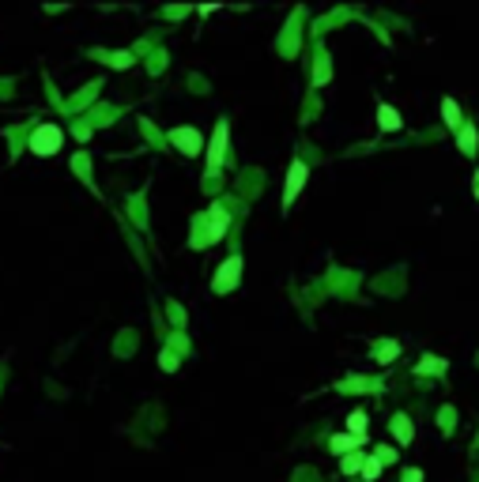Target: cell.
Listing matches in <instances>:
<instances>
[{
	"label": "cell",
	"mask_w": 479,
	"mask_h": 482,
	"mask_svg": "<svg viewBox=\"0 0 479 482\" xmlns=\"http://www.w3.org/2000/svg\"><path fill=\"white\" fill-rule=\"evenodd\" d=\"M309 178V166L302 163V158H294L291 163V170H287V189H283V207H291L294 204V196L302 192V185H306Z\"/></svg>",
	"instance_id": "7a4b0ae2"
},
{
	"label": "cell",
	"mask_w": 479,
	"mask_h": 482,
	"mask_svg": "<svg viewBox=\"0 0 479 482\" xmlns=\"http://www.w3.org/2000/svg\"><path fill=\"white\" fill-rule=\"evenodd\" d=\"M170 143L181 147V155H196V151H201V132H196V128H174Z\"/></svg>",
	"instance_id": "5b68a950"
},
{
	"label": "cell",
	"mask_w": 479,
	"mask_h": 482,
	"mask_svg": "<svg viewBox=\"0 0 479 482\" xmlns=\"http://www.w3.org/2000/svg\"><path fill=\"white\" fill-rule=\"evenodd\" d=\"M227 211H223V207H212V215H207V238H204V245L207 241H219L223 234H227Z\"/></svg>",
	"instance_id": "8992f818"
},
{
	"label": "cell",
	"mask_w": 479,
	"mask_h": 482,
	"mask_svg": "<svg viewBox=\"0 0 479 482\" xmlns=\"http://www.w3.org/2000/svg\"><path fill=\"white\" fill-rule=\"evenodd\" d=\"M61 143H65V132H61L57 125H38L34 132H30V151H34V155H57Z\"/></svg>",
	"instance_id": "6da1fadb"
},
{
	"label": "cell",
	"mask_w": 479,
	"mask_h": 482,
	"mask_svg": "<svg viewBox=\"0 0 479 482\" xmlns=\"http://www.w3.org/2000/svg\"><path fill=\"white\" fill-rule=\"evenodd\" d=\"M460 151H465V155H476V128L472 125L460 128Z\"/></svg>",
	"instance_id": "30bf717a"
},
{
	"label": "cell",
	"mask_w": 479,
	"mask_h": 482,
	"mask_svg": "<svg viewBox=\"0 0 479 482\" xmlns=\"http://www.w3.org/2000/svg\"><path fill=\"white\" fill-rule=\"evenodd\" d=\"M476 196H479V174H476Z\"/></svg>",
	"instance_id": "2e32d148"
},
{
	"label": "cell",
	"mask_w": 479,
	"mask_h": 482,
	"mask_svg": "<svg viewBox=\"0 0 479 482\" xmlns=\"http://www.w3.org/2000/svg\"><path fill=\"white\" fill-rule=\"evenodd\" d=\"M378 125H381V132H396L400 128V114L393 106H378Z\"/></svg>",
	"instance_id": "52a82bcc"
},
{
	"label": "cell",
	"mask_w": 479,
	"mask_h": 482,
	"mask_svg": "<svg viewBox=\"0 0 479 482\" xmlns=\"http://www.w3.org/2000/svg\"><path fill=\"white\" fill-rule=\"evenodd\" d=\"M363 441L351 437V433H343V437H332V452H351V448H358Z\"/></svg>",
	"instance_id": "8fae6325"
},
{
	"label": "cell",
	"mask_w": 479,
	"mask_h": 482,
	"mask_svg": "<svg viewBox=\"0 0 479 482\" xmlns=\"http://www.w3.org/2000/svg\"><path fill=\"white\" fill-rule=\"evenodd\" d=\"M404 482H422V471H419V468H411V471H404Z\"/></svg>",
	"instance_id": "9a60e30c"
},
{
	"label": "cell",
	"mask_w": 479,
	"mask_h": 482,
	"mask_svg": "<svg viewBox=\"0 0 479 482\" xmlns=\"http://www.w3.org/2000/svg\"><path fill=\"white\" fill-rule=\"evenodd\" d=\"M110 64H114V68H125V64H132V57H129V53H114Z\"/></svg>",
	"instance_id": "5bb4252c"
},
{
	"label": "cell",
	"mask_w": 479,
	"mask_h": 482,
	"mask_svg": "<svg viewBox=\"0 0 479 482\" xmlns=\"http://www.w3.org/2000/svg\"><path fill=\"white\" fill-rule=\"evenodd\" d=\"M347 433H351V437H358V441L366 437V415H363V411H351V419H347Z\"/></svg>",
	"instance_id": "ba28073f"
},
{
	"label": "cell",
	"mask_w": 479,
	"mask_h": 482,
	"mask_svg": "<svg viewBox=\"0 0 479 482\" xmlns=\"http://www.w3.org/2000/svg\"><path fill=\"white\" fill-rule=\"evenodd\" d=\"M378 475H381V460H378V456H366V463H363V479H366V482H374Z\"/></svg>",
	"instance_id": "7c38bea8"
},
{
	"label": "cell",
	"mask_w": 479,
	"mask_h": 482,
	"mask_svg": "<svg viewBox=\"0 0 479 482\" xmlns=\"http://www.w3.org/2000/svg\"><path fill=\"white\" fill-rule=\"evenodd\" d=\"M238 271H242V256H230L227 264L219 268V275H215V283H212V291L215 294H227L230 286L238 283Z\"/></svg>",
	"instance_id": "277c9868"
},
{
	"label": "cell",
	"mask_w": 479,
	"mask_h": 482,
	"mask_svg": "<svg viewBox=\"0 0 479 482\" xmlns=\"http://www.w3.org/2000/svg\"><path fill=\"white\" fill-rule=\"evenodd\" d=\"M363 463H366V456H363V452L343 456V471H363Z\"/></svg>",
	"instance_id": "4fadbf2b"
},
{
	"label": "cell",
	"mask_w": 479,
	"mask_h": 482,
	"mask_svg": "<svg viewBox=\"0 0 479 482\" xmlns=\"http://www.w3.org/2000/svg\"><path fill=\"white\" fill-rule=\"evenodd\" d=\"M442 117H445V125H449V128H460V106L453 98L442 102Z\"/></svg>",
	"instance_id": "9c48e42d"
},
{
	"label": "cell",
	"mask_w": 479,
	"mask_h": 482,
	"mask_svg": "<svg viewBox=\"0 0 479 482\" xmlns=\"http://www.w3.org/2000/svg\"><path fill=\"white\" fill-rule=\"evenodd\" d=\"M223 158H227V120H219V125H215L212 151H207V178H212V174L223 166Z\"/></svg>",
	"instance_id": "3957f363"
}]
</instances>
